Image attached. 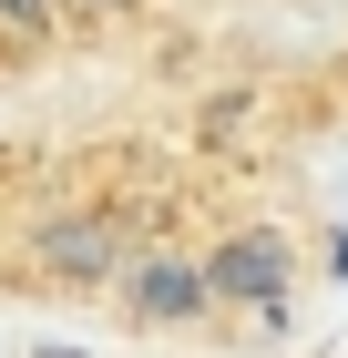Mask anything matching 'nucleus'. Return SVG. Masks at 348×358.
Instances as JSON below:
<instances>
[{"label": "nucleus", "instance_id": "7ed1b4c3", "mask_svg": "<svg viewBox=\"0 0 348 358\" xmlns=\"http://www.w3.org/2000/svg\"><path fill=\"white\" fill-rule=\"evenodd\" d=\"M113 256H123L113 215H82V225H41V266H62V276H113Z\"/></svg>", "mask_w": 348, "mask_h": 358}, {"label": "nucleus", "instance_id": "f257e3e1", "mask_svg": "<svg viewBox=\"0 0 348 358\" xmlns=\"http://www.w3.org/2000/svg\"><path fill=\"white\" fill-rule=\"evenodd\" d=\"M195 276H205V297H236V307H277V297H287V236L246 225V236H225V246H215Z\"/></svg>", "mask_w": 348, "mask_h": 358}, {"label": "nucleus", "instance_id": "39448f33", "mask_svg": "<svg viewBox=\"0 0 348 358\" xmlns=\"http://www.w3.org/2000/svg\"><path fill=\"white\" fill-rule=\"evenodd\" d=\"M31 358H82V348H31Z\"/></svg>", "mask_w": 348, "mask_h": 358}, {"label": "nucleus", "instance_id": "f03ea898", "mask_svg": "<svg viewBox=\"0 0 348 358\" xmlns=\"http://www.w3.org/2000/svg\"><path fill=\"white\" fill-rule=\"evenodd\" d=\"M123 297H134V317L174 328V317H195V307H205V276H195L185 256H154V266H134V287H123Z\"/></svg>", "mask_w": 348, "mask_h": 358}, {"label": "nucleus", "instance_id": "20e7f679", "mask_svg": "<svg viewBox=\"0 0 348 358\" xmlns=\"http://www.w3.org/2000/svg\"><path fill=\"white\" fill-rule=\"evenodd\" d=\"M0 21L21 31V41H41V31H52V0H0Z\"/></svg>", "mask_w": 348, "mask_h": 358}]
</instances>
